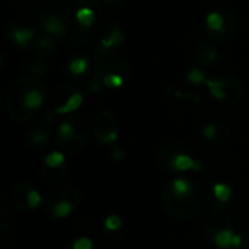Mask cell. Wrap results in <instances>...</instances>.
Returning a JSON list of instances; mask_svg holds the SVG:
<instances>
[{
    "label": "cell",
    "mask_w": 249,
    "mask_h": 249,
    "mask_svg": "<svg viewBox=\"0 0 249 249\" xmlns=\"http://www.w3.org/2000/svg\"><path fill=\"white\" fill-rule=\"evenodd\" d=\"M197 60L204 64V66H209L212 63H214L217 60V50L213 47V45H209V44H200L197 47Z\"/></svg>",
    "instance_id": "7c38bea8"
},
{
    "label": "cell",
    "mask_w": 249,
    "mask_h": 249,
    "mask_svg": "<svg viewBox=\"0 0 249 249\" xmlns=\"http://www.w3.org/2000/svg\"><path fill=\"white\" fill-rule=\"evenodd\" d=\"M187 79L190 83L193 85H201V83H206V80L209 79L204 71L198 67H191L188 71H187Z\"/></svg>",
    "instance_id": "7402d4cb"
},
{
    "label": "cell",
    "mask_w": 249,
    "mask_h": 249,
    "mask_svg": "<svg viewBox=\"0 0 249 249\" xmlns=\"http://www.w3.org/2000/svg\"><path fill=\"white\" fill-rule=\"evenodd\" d=\"M34 47H35V50H38V51H41L42 54H50L53 50H54V41L50 38V36H47V35H42V36H38V38H35V41H34Z\"/></svg>",
    "instance_id": "44dd1931"
},
{
    "label": "cell",
    "mask_w": 249,
    "mask_h": 249,
    "mask_svg": "<svg viewBox=\"0 0 249 249\" xmlns=\"http://www.w3.org/2000/svg\"><path fill=\"white\" fill-rule=\"evenodd\" d=\"M28 70L34 74H38V76H42L47 73V67L44 64H41L39 61H31L28 64Z\"/></svg>",
    "instance_id": "484cf974"
},
{
    "label": "cell",
    "mask_w": 249,
    "mask_h": 249,
    "mask_svg": "<svg viewBox=\"0 0 249 249\" xmlns=\"http://www.w3.org/2000/svg\"><path fill=\"white\" fill-rule=\"evenodd\" d=\"M217 133H219V130H217V125L216 124H213V123H209V124H206L204 125V128H203V131H201V134H203V137L206 139V140H214L216 139V136H217Z\"/></svg>",
    "instance_id": "d4e9b609"
},
{
    "label": "cell",
    "mask_w": 249,
    "mask_h": 249,
    "mask_svg": "<svg viewBox=\"0 0 249 249\" xmlns=\"http://www.w3.org/2000/svg\"><path fill=\"white\" fill-rule=\"evenodd\" d=\"M168 191H169V197L172 200H175L178 204H184L187 201H191L197 196L198 188L194 182H191L185 178H177L169 184Z\"/></svg>",
    "instance_id": "7a4b0ae2"
},
{
    "label": "cell",
    "mask_w": 249,
    "mask_h": 249,
    "mask_svg": "<svg viewBox=\"0 0 249 249\" xmlns=\"http://www.w3.org/2000/svg\"><path fill=\"white\" fill-rule=\"evenodd\" d=\"M71 249H93V242L89 238H79L73 242Z\"/></svg>",
    "instance_id": "4316f807"
},
{
    "label": "cell",
    "mask_w": 249,
    "mask_h": 249,
    "mask_svg": "<svg viewBox=\"0 0 249 249\" xmlns=\"http://www.w3.org/2000/svg\"><path fill=\"white\" fill-rule=\"evenodd\" d=\"M213 196H214V198L220 204H226L232 198V188L229 185H226V184H222V182L214 184V187H213Z\"/></svg>",
    "instance_id": "e0dca14e"
},
{
    "label": "cell",
    "mask_w": 249,
    "mask_h": 249,
    "mask_svg": "<svg viewBox=\"0 0 249 249\" xmlns=\"http://www.w3.org/2000/svg\"><path fill=\"white\" fill-rule=\"evenodd\" d=\"M44 102H45V95H44L42 89H38V88L26 89L25 93L20 95V104L28 111L39 109L44 105Z\"/></svg>",
    "instance_id": "8992f818"
},
{
    "label": "cell",
    "mask_w": 249,
    "mask_h": 249,
    "mask_svg": "<svg viewBox=\"0 0 249 249\" xmlns=\"http://www.w3.org/2000/svg\"><path fill=\"white\" fill-rule=\"evenodd\" d=\"M41 203H42L41 194H39L36 190L29 188V190H28V194H26V207L34 210V209H38V207L41 206Z\"/></svg>",
    "instance_id": "603a6c76"
},
{
    "label": "cell",
    "mask_w": 249,
    "mask_h": 249,
    "mask_svg": "<svg viewBox=\"0 0 249 249\" xmlns=\"http://www.w3.org/2000/svg\"><path fill=\"white\" fill-rule=\"evenodd\" d=\"M9 35L13 39V42L20 48H26L35 39V32L31 28L23 26H12L9 29Z\"/></svg>",
    "instance_id": "52a82bcc"
},
{
    "label": "cell",
    "mask_w": 249,
    "mask_h": 249,
    "mask_svg": "<svg viewBox=\"0 0 249 249\" xmlns=\"http://www.w3.org/2000/svg\"><path fill=\"white\" fill-rule=\"evenodd\" d=\"M41 25L48 34H51L54 36H60V38H64L69 31V26L61 15L41 16Z\"/></svg>",
    "instance_id": "277c9868"
},
{
    "label": "cell",
    "mask_w": 249,
    "mask_h": 249,
    "mask_svg": "<svg viewBox=\"0 0 249 249\" xmlns=\"http://www.w3.org/2000/svg\"><path fill=\"white\" fill-rule=\"evenodd\" d=\"M76 20L82 28H89L96 20V13L89 6H77L76 7Z\"/></svg>",
    "instance_id": "8fae6325"
},
{
    "label": "cell",
    "mask_w": 249,
    "mask_h": 249,
    "mask_svg": "<svg viewBox=\"0 0 249 249\" xmlns=\"http://www.w3.org/2000/svg\"><path fill=\"white\" fill-rule=\"evenodd\" d=\"M93 134L98 139V142L104 144L114 146L118 140V127L117 123L109 111H102L98 114L95 120Z\"/></svg>",
    "instance_id": "6da1fadb"
},
{
    "label": "cell",
    "mask_w": 249,
    "mask_h": 249,
    "mask_svg": "<svg viewBox=\"0 0 249 249\" xmlns=\"http://www.w3.org/2000/svg\"><path fill=\"white\" fill-rule=\"evenodd\" d=\"M225 18L219 12H212L206 16V26L212 32H223L225 31Z\"/></svg>",
    "instance_id": "9a60e30c"
},
{
    "label": "cell",
    "mask_w": 249,
    "mask_h": 249,
    "mask_svg": "<svg viewBox=\"0 0 249 249\" xmlns=\"http://www.w3.org/2000/svg\"><path fill=\"white\" fill-rule=\"evenodd\" d=\"M111 155H112V159L117 160V162H121L125 159V150L120 146V144H114L112 149H111Z\"/></svg>",
    "instance_id": "83f0119b"
},
{
    "label": "cell",
    "mask_w": 249,
    "mask_h": 249,
    "mask_svg": "<svg viewBox=\"0 0 249 249\" xmlns=\"http://www.w3.org/2000/svg\"><path fill=\"white\" fill-rule=\"evenodd\" d=\"M79 136H80V133L74 124V120H66L63 123H60V125L57 128V140H60L61 144L74 142Z\"/></svg>",
    "instance_id": "ba28073f"
},
{
    "label": "cell",
    "mask_w": 249,
    "mask_h": 249,
    "mask_svg": "<svg viewBox=\"0 0 249 249\" xmlns=\"http://www.w3.org/2000/svg\"><path fill=\"white\" fill-rule=\"evenodd\" d=\"M98 82H99V80H92V82H90V86H89V88H90V90H92V92H95V93L101 92V89H102V88H101V85H99Z\"/></svg>",
    "instance_id": "f546056e"
},
{
    "label": "cell",
    "mask_w": 249,
    "mask_h": 249,
    "mask_svg": "<svg viewBox=\"0 0 249 249\" xmlns=\"http://www.w3.org/2000/svg\"><path fill=\"white\" fill-rule=\"evenodd\" d=\"M51 212H53L54 217L66 219L73 212V203L70 200H57V201H54Z\"/></svg>",
    "instance_id": "2e32d148"
},
{
    "label": "cell",
    "mask_w": 249,
    "mask_h": 249,
    "mask_svg": "<svg viewBox=\"0 0 249 249\" xmlns=\"http://www.w3.org/2000/svg\"><path fill=\"white\" fill-rule=\"evenodd\" d=\"M26 142L32 146V147H36V149H42L48 144V133L45 128L39 127V128H35V130H31L26 136Z\"/></svg>",
    "instance_id": "4fadbf2b"
},
{
    "label": "cell",
    "mask_w": 249,
    "mask_h": 249,
    "mask_svg": "<svg viewBox=\"0 0 249 249\" xmlns=\"http://www.w3.org/2000/svg\"><path fill=\"white\" fill-rule=\"evenodd\" d=\"M69 71L73 74V76H82L88 71L89 69V61L85 58V57H79V58H74L69 63Z\"/></svg>",
    "instance_id": "d6986e66"
},
{
    "label": "cell",
    "mask_w": 249,
    "mask_h": 249,
    "mask_svg": "<svg viewBox=\"0 0 249 249\" xmlns=\"http://www.w3.org/2000/svg\"><path fill=\"white\" fill-rule=\"evenodd\" d=\"M233 236H235V232L232 229H220L213 241L216 244V247L220 249H231L232 248V241H233Z\"/></svg>",
    "instance_id": "5bb4252c"
},
{
    "label": "cell",
    "mask_w": 249,
    "mask_h": 249,
    "mask_svg": "<svg viewBox=\"0 0 249 249\" xmlns=\"http://www.w3.org/2000/svg\"><path fill=\"white\" fill-rule=\"evenodd\" d=\"M231 79L229 76L217 77V79H207L206 85L216 101H229L231 98Z\"/></svg>",
    "instance_id": "3957f363"
},
{
    "label": "cell",
    "mask_w": 249,
    "mask_h": 249,
    "mask_svg": "<svg viewBox=\"0 0 249 249\" xmlns=\"http://www.w3.org/2000/svg\"><path fill=\"white\" fill-rule=\"evenodd\" d=\"M108 28H109L108 36L101 41V50L102 51H109L111 48H115V47L121 45L123 41H124V34L120 29V26L111 23Z\"/></svg>",
    "instance_id": "9c48e42d"
},
{
    "label": "cell",
    "mask_w": 249,
    "mask_h": 249,
    "mask_svg": "<svg viewBox=\"0 0 249 249\" xmlns=\"http://www.w3.org/2000/svg\"><path fill=\"white\" fill-rule=\"evenodd\" d=\"M169 166L174 169V171H178V172H187V171H200L203 163L193 159L190 155L187 153H178V155H172L171 159H169Z\"/></svg>",
    "instance_id": "5b68a950"
},
{
    "label": "cell",
    "mask_w": 249,
    "mask_h": 249,
    "mask_svg": "<svg viewBox=\"0 0 249 249\" xmlns=\"http://www.w3.org/2000/svg\"><path fill=\"white\" fill-rule=\"evenodd\" d=\"M98 80H101V83L104 86L111 88V89H117L124 85V77L118 73H105V74L99 76Z\"/></svg>",
    "instance_id": "ac0fdd59"
},
{
    "label": "cell",
    "mask_w": 249,
    "mask_h": 249,
    "mask_svg": "<svg viewBox=\"0 0 249 249\" xmlns=\"http://www.w3.org/2000/svg\"><path fill=\"white\" fill-rule=\"evenodd\" d=\"M82 104H83V95L79 93V92H74V93H71V95L66 99V102H64L61 107H57V108L54 109V112L58 114V115L71 114V112L77 111V109L82 107Z\"/></svg>",
    "instance_id": "30bf717a"
},
{
    "label": "cell",
    "mask_w": 249,
    "mask_h": 249,
    "mask_svg": "<svg viewBox=\"0 0 249 249\" xmlns=\"http://www.w3.org/2000/svg\"><path fill=\"white\" fill-rule=\"evenodd\" d=\"M242 244H244V238H242L241 235L235 233V236H233V241H232V248L239 249L241 247H242Z\"/></svg>",
    "instance_id": "f1b7e54d"
},
{
    "label": "cell",
    "mask_w": 249,
    "mask_h": 249,
    "mask_svg": "<svg viewBox=\"0 0 249 249\" xmlns=\"http://www.w3.org/2000/svg\"><path fill=\"white\" fill-rule=\"evenodd\" d=\"M66 162V156L63 152H58V150H54L51 153H48L44 159V163L50 168V169H58L64 165Z\"/></svg>",
    "instance_id": "ffe728a7"
},
{
    "label": "cell",
    "mask_w": 249,
    "mask_h": 249,
    "mask_svg": "<svg viewBox=\"0 0 249 249\" xmlns=\"http://www.w3.org/2000/svg\"><path fill=\"white\" fill-rule=\"evenodd\" d=\"M104 226H105V229L109 231V232H117V231L121 229L123 220H121V217L117 216V214H109V216L104 220Z\"/></svg>",
    "instance_id": "cb8c5ba5"
}]
</instances>
